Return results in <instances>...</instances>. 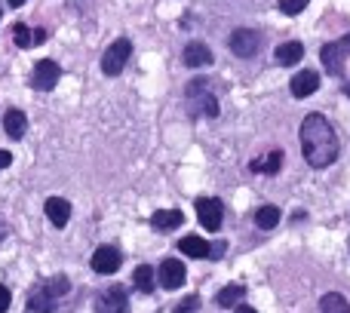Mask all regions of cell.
Returning a JSON list of instances; mask_svg holds the SVG:
<instances>
[{"label": "cell", "mask_w": 350, "mask_h": 313, "mask_svg": "<svg viewBox=\"0 0 350 313\" xmlns=\"http://www.w3.org/2000/svg\"><path fill=\"white\" fill-rule=\"evenodd\" d=\"M43 209H46V218L55 224V228H65V224L71 221V203L62 197H49Z\"/></svg>", "instance_id": "4fadbf2b"}, {"label": "cell", "mask_w": 350, "mask_h": 313, "mask_svg": "<svg viewBox=\"0 0 350 313\" xmlns=\"http://www.w3.org/2000/svg\"><path fill=\"white\" fill-rule=\"evenodd\" d=\"M92 308H96V313H129V298L120 286H108L96 295Z\"/></svg>", "instance_id": "277c9868"}, {"label": "cell", "mask_w": 350, "mask_h": 313, "mask_svg": "<svg viewBox=\"0 0 350 313\" xmlns=\"http://www.w3.org/2000/svg\"><path fill=\"white\" fill-rule=\"evenodd\" d=\"M345 92H347V98H350V80H347V83H345Z\"/></svg>", "instance_id": "836d02e7"}, {"label": "cell", "mask_w": 350, "mask_h": 313, "mask_svg": "<svg viewBox=\"0 0 350 313\" xmlns=\"http://www.w3.org/2000/svg\"><path fill=\"white\" fill-rule=\"evenodd\" d=\"M228 43H230V53L234 55H240V59H252V55L261 49V34L252 31V28H237Z\"/></svg>", "instance_id": "8992f818"}, {"label": "cell", "mask_w": 350, "mask_h": 313, "mask_svg": "<svg viewBox=\"0 0 350 313\" xmlns=\"http://www.w3.org/2000/svg\"><path fill=\"white\" fill-rule=\"evenodd\" d=\"M320 313H350V304L345 301V295L329 292V295L320 298Z\"/></svg>", "instance_id": "ffe728a7"}, {"label": "cell", "mask_w": 350, "mask_h": 313, "mask_svg": "<svg viewBox=\"0 0 350 313\" xmlns=\"http://www.w3.org/2000/svg\"><path fill=\"white\" fill-rule=\"evenodd\" d=\"M90 267L96 273H117L120 271V252H117L114 246H98L96 252H92V258H90Z\"/></svg>", "instance_id": "ba28073f"}, {"label": "cell", "mask_w": 350, "mask_h": 313, "mask_svg": "<svg viewBox=\"0 0 350 313\" xmlns=\"http://www.w3.org/2000/svg\"><path fill=\"white\" fill-rule=\"evenodd\" d=\"M350 55V34H345L341 40H335V43H326V46L320 49V59H323V65H326V71L329 74H341L345 71V59Z\"/></svg>", "instance_id": "5b68a950"}, {"label": "cell", "mask_w": 350, "mask_h": 313, "mask_svg": "<svg viewBox=\"0 0 350 313\" xmlns=\"http://www.w3.org/2000/svg\"><path fill=\"white\" fill-rule=\"evenodd\" d=\"M187 111L193 117H209V120L218 117V98L206 77H197L187 83Z\"/></svg>", "instance_id": "7a4b0ae2"}, {"label": "cell", "mask_w": 350, "mask_h": 313, "mask_svg": "<svg viewBox=\"0 0 350 313\" xmlns=\"http://www.w3.org/2000/svg\"><path fill=\"white\" fill-rule=\"evenodd\" d=\"M37 289H40V292H46L49 298H55V301H59V298H65V295H68V289H71V283H68L65 277H53V280H46V283H43V286H37Z\"/></svg>", "instance_id": "603a6c76"}, {"label": "cell", "mask_w": 350, "mask_h": 313, "mask_svg": "<svg viewBox=\"0 0 350 313\" xmlns=\"http://www.w3.org/2000/svg\"><path fill=\"white\" fill-rule=\"evenodd\" d=\"M129 55H133V43L126 40V37H120V40H114L108 46V53L102 55V71L108 74V77H117V74L126 68Z\"/></svg>", "instance_id": "3957f363"}, {"label": "cell", "mask_w": 350, "mask_h": 313, "mask_svg": "<svg viewBox=\"0 0 350 313\" xmlns=\"http://www.w3.org/2000/svg\"><path fill=\"white\" fill-rule=\"evenodd\" d=\"M181 221H185V215H181L178 209H160V212H154L151 215L154 230H175Z\"/></svg>", "instance_id": "2e32d148"}, {"label": "cell", "mask_w": 350, "mask_h": 313, "mask_svg": "<svg viewBox=\"0 0 350 313\" xmlns=\"http://www.w3.org/2000/svg\"><path fill=\"white\" fill-rule=\"evenodd\" d=\"M178 249L185 255H191V258H209L212 255V246L206 240H200V236H185V240H178Z\"/></svg>", "instance_id": "e0dca14e"}, {"label": "cell", "mask_w": 350, "mask_h": 313, "mask_svg": "<svg viewBox=\"0 0 350 313\" xmlns=\"http://www.w3.org/2000/svg\"><path fill=\"white\" fill-rule=\"evenodd\" d=\"M28 310L31 313H55V310H59V301H55V298H49L46 292L34 289V295H31V301H28Z\"/></svg>", "instance_id": "d6986e66"}, {"label": "cell", "mask_w": 350, "mask_h": 313, "mask_svg": "<svg viewBox=\"0 0 350 313\" xmlns=\"http://www.w3.org/2000/svg\"><path fill=\"white\" fill-rule=\"evenodd\" d=\"M280 166H283V151H271L267 156H255L252 160V172L261 175H277Z\"/></svg>", "instance_id": "ac0fdd59"}, {"label": "cell", "mask_w": 350, "mask_h": 313, "mask_svg": "<svg viewBox=\"0 0 350 313\" xmlns=\"http://www.w3.org/2000/svg\"><path fill=\"white\" fill-rule=\"evenodd\" d=\"M3 129H6L10 139H22L25 129H28V117H25L18 108H10L6 111V117H3Z\"/></svg>", "instance_id": "9a60e30c"}, {"label": "cell", "mask_w": 350, "mask_h": 313, "mask_svg": "<svg viewBox=\"0 0 350 313\" xmlns=\"http://www.w3.org/2000/svg\"><path fill=\"white\" fill-rule=\"evenodd\" d=\"M304 6H308V0H280V10H283L286 16H298Z\"/></svg>", "instance_id": "484cf974"}, {"label": "cell", "mask_w": 350, "mask_h": 313, "mask_svg": "<svg viewBox=\"0 0 350 313\" xmlns=\"http://www.w3.org/2000/svg\"><path fill=\"white\" fill-rule=\"evenodd\" d=\"M6 234H10V224H6V221H3V218H0V240H3V236H6Z\"/></svg>", "instance_id": "4dcf8cb0"}, {"label": "cell", "mask_w": 350, "mask_h": 313, "mask_svg": "<svg viewBox=\"0 0 350 313\" xmlns=\"http://www.w3.org/2000/svg\"><path fill=\"white\" fill-rule=\"evenodd\" d=\"M25 3V0H10V6H22Z\"/></svg>", "instance_id": "d6a6232c"}, {"label": "cell", "mask_w": 350, "mask_h": 313, "mask_svg": "<svg viewBox=\"0 0 350 313\" xmlns=\"http://www.w3.org/2000/svg\"><path fill=\"white\" fill-rule=\"evenodd\" d=\"M193 310H200V298L197 295H187L185 301L175 308V313H193Z\"/></svg>", "instance_id": "4316f807"}, {"label": "cell", "mask_w": 350, "mask_h": 313, "mask_svg": "<svg viewBox=\"0 0 350 313\" xmlns=\"http://www.w3.org/2000/svg\"><path fill=\"white\" fill-rule=\"evenodd\" d=\"M317 86H320V77H317V71H298L295 77H292L289 90L295 98H308L317 92Z\"/></svg>", "instance_id": "8fae6325"}, {"label": "cell", "mask_w": 350, "mask_h": 313, "mask_svg": "<svg viewBox=\"0 0 350 313\" xmlns=\"http://www.w3.org/2000/svg\"><path fill=\"white\" fill-rule=\"evenodd\" d=\"M237 313H255L252 308H246V304H240V308H237Z\"/></svg>", "instance_id": "1f68e13d"}, {"label": "cell", "mask_w": 350, "mask_h": 313, "mask_svg": "<svg viewBox=\"0 0 350 313\" xmlns=\"http://www.w3.org/2000/svg\"><path fill=\"white\" fill-rule=\"evenodd\" d=\"M154 280H157V273H154V267H151V264H142V267H135V273H133V283L139 286L142 292H154Z\"/></svg>", "instance_id": "cb8c5ba5"}, {"label": "cell", "mask_w": 350, "mask_h": 313, "mask_svg": "<svg viewBox=\"0 0 350 313\" xmlns=\"http://www.w3.org/2000/svg\"><path fill=\"white\" fill-rule=\"evenodd\" d=\"M12 163V154L10 151H0V169H6Z\"/></svg>", "instance_id": "f1b7e54d"}, {"label": "cell", "mask_w": 350, "mask_h": 313, "mask_svg": "<svg viewBox=\"0 0 350 313\" xmlns=\"http://www.w3.org/2000/svg\"><path fill=\"white\" fill-rule=\"evenodd\" d=\"M273 59H277L283 68H292V65H298V62L304 59V46H301V43H298V40L280 43V46H277V53H273Z\"/></svg>", "instance_id": "5bb4252c"}, {"label": "cell", "mask_w": 350, "mask_h": 313, "mask_svg": "<svg viewBox=\"0 0 350 313\" xmlns=\"http://www.w3.org/2000/svg\"><path fill=\"white\" fill-rule=\"evenodd\" d=\"M10 304H12L10 289H6V286H0V313H6V310H10Z\"/></svg>", "instance_id": "83f0119b"}, {"label": "cell", "mask_w": 350, "mask_h": 313, "mask_svg": "<svg viewBox=\"0 0 350 313\" xmlns=\"http://www.w3.org/2000/svg\"><path fill=\"white\" fill-rule=\"evenodd\" d=\"M298 139H301V151L304 160L314 169H326L329 163L338 160V135L329 126V120L323 114H308L298 129Z\"/></svg>", "instance_id": "6da1fadb"}, {"label": "cell", "mask_w": 350, "mask_h": 313, "mask_svg": "<svg viewBox=\"0 0 350 313\" xmlns=\"http://www.w3.org/2000/svg\"><path fill=\"white\" fill-rule=\"evenodd\" d=\"M43 40H46V31L37 28V31H34V46H37V43H43Z\"/></svg>", "instance_id": "f546056e"}, {"label": "cell", "mask_w": 350, "mask_h": 313, "mask_svg": "<svg viewBox=\"0 0 350 313\" xmlns=\"http://www.w3.org/2000/svg\"><path fill=\"white\" fill-rule=\"evenodd\" d=\"M59 77H62V68L53 59H40L34 65V74H31V86L40 92H49V90H55Z\"/></svg>", "instance_id": "52a82bcc"}, {"label": "cell", "mask_w": 350, "mask_h": 313, "mask_svg": "<svg viewBox=\"0 0 350 313\" xmlns=\"http://www.w3.org/2000/svg\"><path fill=\"white\" fill-rule=\"evenodd\" d=\"M255 224H258L261 230H273L280 224V209L277 206H261V209L255 212Z\"/></svg>", "instance_id": "7402d4cb"}, {"label": "cell", "mask_w": 350, "mask_h": 313, "mask_svg": "<svg viewBox=\"0 0 350 313\" xmlns=\"http://www.w3.org/2000/svg\"><path fill=\"white\" fill-rule=\"evenodd\" d=\"M221 215H224V209H221L218 200H212V197H200L197 200V218H200V224H203L206 230L221 228Z\"/></svg>", "instance_id": "9c48e42d"}, {"label": "cell", "mask_w": 350, "mask_h": 313, "mask_svg": "<svg viewBox=\"0 0 350 313\" xmlns=\"http://www.w3.org/2000/svg\"><path fill=\"white\" fill-rule=\"evenodd\" d=\"M157 277H160V286H163V289H181L187 280V271L178 258H166L163 264H160Z\"/></svg>", "instance_id": "30bf717a"}, {"label": "cell", "mask_w": 350, "mask_h": 313, "mask_svg": "<svg viewBox=\"0 0 350 313\" xmlns=\"http://www.w3.org/2000/svg\"><path fill=\"white\" fill-rule=\"evenodd\" d=\"M181 59H185V65L187 68H209L212 65V49L206 46V43H187L185 46V55H181Z\"/></svg>", "instance_id": "7c38bea8"}, {"label": "cell", "mask_w": 350, "mask_h": 313, "mask_svg": "<svg viewBox=\"0 0 350 313\" xmlns=\"http://www.w3.org/2000/svg\"><path fill=\"white\" fill-rule=\"evenodd\" d=\"M12 37H16V46H22V49L34 46V34H31L28 25H16V28H12Z\"/></svg>", "instance_id": "d4e9b609"}, {"label": "cell", "mask_w": 350, "mask_h": 313, "mask_svg": "<svg viewBox=\"0 0 350 313\" xmlns=\"http://www.w3.org/2000/svg\"><path fill=\"white\" fill-rule=\"evenodd\" d=\"M243 295H246V289L234 283V286H224V289L218 292L215 301H218V308H237V304L243 301Z\"/></svg>", "instance_id": "44dd1931"}]
</instances>
